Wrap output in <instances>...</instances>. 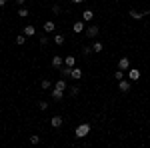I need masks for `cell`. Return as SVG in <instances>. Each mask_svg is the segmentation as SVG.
I'll use <instances>...</instances> for the list:
<instances>
[{"label": "cell", "mask_w": 150, "mask_h": 148, "mask_svg": "<svg viewBox=\"0 0 150 148\" xmlns=\"http://www.w3.org/2000/svg\"><path fill=\"white\" fill-rule=\"evenodd\" d=\"M50 96L54 100H62L64 98V90H58V88H50Z\"/></svg>", "instance_id": "8"}, {"label": "cell", "mask_w": 150, "mask_h": 148, "mask_svg": "<svg viewBox=\"0 0 150 148\" xmlns=\"http://www.w3.org/2000/svg\"><path fill=\"white\" fill-rule=\"evenodd\" d=\"M14 2H16L18 6H24V2H26V0H14Z\"/></svg>", "instance_id": "30"}, {"label": "cell", "mask_w": 150, "mask_h": 148, "mask_svg": "<svg viewBox=\"0 0 150 148\" xmlns=\"http://www.w3.org/2000/svg\"><path fill=\"white\" fill-rule=\"evenodd\" d=\"M28 14H30V12H28V8H24V6H20V8H18V16H20V18H28Z\"/></svg>", "instance_id": "20"}, {"label": "cell", "mask_w": 150, "mask_h": 148, "mask_svg": "<svg viewBox=\"0 0 150 148\" xmlns=\"http://www.w3.org/2000/svg\"><path fill=\"white\" fill-rule=\"evenodd\" d=\"M62 124H64V118H62V116H52V118H50V126H52V128H60Z\"/></svg>", "instance_id": "5"}, {"label": "cell", "mask_w": 150, "mask_h": 148, "mask_svg": "<svg viewBox=\"0 0 150 148\" xmlns=\"http://www.w3.org/2000/svg\"><path fill=\"white\" fill-rule=\"evenodd\" d=\"M24 34H26V36H34L36 34V28L32 26V24H26V26H24Z\"/></svg>", "instance_id": "15"}, {"label": "cell", "mask_w": 150, "mask_h": 148, "mask_svg": "<svg viewBox=\"0 0 150 148\" xmlns=\"http://www.w3.org/2000/svg\"><path fill=\"white\" fill-rule=\"evenodd\" d=\"M148 12H150V10H146V12H138V10H134V8H132V10L128 12V14H130V18H134V20H142V18H144Z\"/></svg>", "instance_id": "4"}, {"label": "cell", "mask_w": 150, "mask_h": 148, "mask_svg": "<svg viewBox=\"0 0 150 148\" xmlns=\"http://www.w3.org/2000/svg\"><path fill=\"white\" fill-rule=\"evenodd\" d=\"M118 90L120 92H128L130 90V80H118Z\"/></svg>", "instance_id": "7"}, {"label": "cell", "mask_w": 150, "mask_h": 148, "mask_svg": "<svg viewBox=\"0 0 150 148\" xmlns=\"http://www.w3.org/2000/svg\"><path fill=\"white\" fill-rule=\"evenodd\" d=\"M80 94V88L78 86H70V96H78Z\"/></svg>", "instance_id": "25"}, {"label": "cell", "mask_w": 150, "mask_h": 148, "mask_svg": "<svg viewBox=\"0 0 150 148\" xmlns=\"http://www.w3.org/2000/svg\"><path fill=\"white\" fill-rule=\"evenodd\" d=\"M114 78H116V80H122V78H124V70L116 68V72H114Z\"/></svg>", "instance_id": "24"}, {"label": "cell", "mask_w": 150, "mask_h": 148, "mask_svg": "<svg viewBox=\"0 0 150 148\" xmlns=\"http://www.w3.org/2000/svg\"><path fill=\"white\" fill-rule=\"evenodd\" d=\"M64 40H66V36H64V34H54V44L62 46V44H64Z\"/></svg>", "instance_id": "18"}, {"label": "cell", "mask_w": 150, "mask_h": 148, "mask_svg": "<svg viewBox=\"0 0 150 148\" xmlns=\"http://www.w3.org/2000/svg\"><path fill=\"white\" fill-rule=\"evenodd\" d=\"M38 38H40V44H42V46H46V44H48V36L42 34V36H38Z\"/></svg>", "instance_id": "29"}, {"label": "cell", "mask_w": 150, "mask_h": 148, "mask_svg": "<svg viewBox=\"0 0 150 148\" xmlns=\"http://www.w3.org/2000/svg\"><path fill=\"white\" fill-rule=\"evenodd\" d=\"M54 30H56V24L52 22V20L44 22V32H48V34H50V32H54Z\"/></svg>", "instance_id": "14"}, {"label": "cell", "mask_w": 150, "mask_h": 148, "mask_svg": "<svg viewBox=\"0 0 150 148\" xmlns=\"http://www.w3.org/2000/svg\"><path fill=\"white\" fill-rule=\"evenodd\" d=\"M92 18H94V12L92 10H88V8H86V10L82 12V20H84V22H90Z\"/></svg>", "instance_id": "12"}, {"label": "cell", "mask_w": 150, "mask_h": 148, "mask_svg": "<svg viewBox=\"0 0 150 148\" xmlns=\"http://www.w3.org/2000/svg\"><path fill=\"white\" fill-rule=\"evenodd\" d=\"M70 72H72L70 66H62V68H60V76H62V78H70Z\"/></svg>", "instance_id": "16"}, {"label": "cell", "mask_w": 150, "mask_h": 148, "mask_svg": "<svg viewBox=\"0 0 150 148\" xmlns=\"http://www.w3.org/2000/svg\"><path fill=\"white\" fill-rule=\"evenodd\" d=\"M14 42H16L18 46H22L24 42H26V34H24V32H22V34H18V36H16V40H14Z\"/></svg>", "instance_id": "21"}, {"label": "cell", "mask_w": 150, "mask_h": 148, "mask_svg": "<svg viewBox=\"0 0 150 148\" xmlns=\"http://www.w3.org/2000/svg\"><path fill=\"white\" fill-rule=\"evenodd\" d=\"M118 68L120 70H128L130 68V60H128V56H122L120 60H118Z\"/></svg>", "instance_id": "9"}, {"label": "cell", "mask_w": 150, "mask_h": 148, "mask_svg": "<svg viewBox=\"0 0 150 148\" xmlns=\"http://www.w3.org/2000/svg\"><path fill=\"white\" fill-rule=\"evenodd\" d=\"M138 78H140V70H136V68H128V80H130V82H136Z\"/></svg>", "instance_id": "6"}, {"label": "cell", "mask_w": 150, "mask_h": 148, "mask_svg": "<svg viewBox=\"0 0 150 148\" xmlns=\"http://www.w3.org/2000/svg\"><path fill=\"white\" fill-rule=\"evenodd\" d=\"M72 30H74L76 34H80L82 30H84V22H74V26H72Z\"/></svg>", "instance_id": "19"}, {"label": "cell", "mask_w": 150, "mask_h": 148, "mask_svg": "<svg viewBox=\"0 0 150 148\" xmlns=\"http://www.w3.org/2000/svg\"><path fill=\"white\" fill-rule=\"evenodd\" d=\"M38 108H40V110H48V102H44V100H38Z\"/></svg>", "instance_id": "28"}, {"label": "cell", "mask_w": 150, "mask_h": 148, "mask_svg": "<svg viewBox=\"0 0 150 148\" xmlns=\"http://www.w3.org/2000/svg\"><path fill=\"white\" fill-rule=\"evenodd\" d=\"M72 2H74V4H84L86 0H72Z\"/></svg>", "instance_id": "31"}, {"label": "cell", "mask_w": 150, "mask_h": 148, "mask_svg": "<svg viewBox=\"0 0 150 148\" xmlns=\"http://www.w3.org/2000/svg\"><path fill=\"white\" fill-rule=\"evenodd\" d=\"M98 32H100V26H98V24H92V26L86 28V38H96Z\"/></svg>", "instance_id": "2"}, {"label": "cell", "mask_w": 150, "mask_h": 148, "mask_svg": "<svg viewBox=\"0 0 150 148\" xmlns=\"http://www.w3.org/2000/svg\"><path fill=\"white\" fill-rule=\"evenodd\" d=\"M54 88H58V90H66V88H68V82H66V78H60L58 82H54Z\"/></svg>", "instance_id": "11"}, {"label": "cell", "mask_w": 150, "mask_h": 148, "mask_svg": "<svg viewBox=\"0 0 150 148\" xmlns=\"http://www.w3.org/2000/svg\"><path fill=\"white\" fill-rule=\"evenodd\" d=\"M50 10H52V14H54V16H58V14L62 12V8H60L58 4H52V6H50Z\"/></svg>", "instance_id": "23"}, {"label": "cell", "mask_w": 150, "mask_h": 148, "mask_svg": "<svg viewBox=\"0 0 150 148\" xmlns=\"http://www.w3.org/2000/svg\"><path fill=\"white\" fill-rule=\"evenodd\" d=\"M70 78H72V80H80L82 78V68L74 66V68H72V72H70Z\"/></svg>", "instance_id": "10"}, {"label": "cell", "mask_w": 150, "mask_h": 148, "mask_svg": "<svg viewBox=\"0 0 150 148\" xmlns=\"http://www.w3.org/2000/svg\"><path fill=\"white\" fill-rule=\"evenodd\" d=\"M94 50H92V46H84V48H82V54H84V56H88V54H92Z\"/></svg>", "instance_id": "26"}, {"label": "cell", "mask_w": 150, "mask_h": 148, "mask_svg": "<svg viewBox=\"0 0 150 148\" xmlns=\"http://www.w3.org/2000/svg\"><path fill=\"white\" fill-rule=\"evenodd\" d=\"M62 66H64V58H62V56H58V54H54V56H52V68L60 70Z\"/></svg>", "instance_id": "3"}, {"label": "cell", "mask_w": 150, "mask_h": 148, "mask_svg": "<svg viewBox=\"0 0 150 148\" xmlns=\"http://www.w3.org/2000/svg\"><path fill=\"white\" fill-rule=\"evenodd\" d=\"M0 6H6V0H0Z\"/></svg>", "instance_id": "32"}, {"label": "cell", "mask_w": 150, "mask_h": 148, "mask_svg": "<svg viewBox=\"0 0 150 148\" xmlns=\"http://www.w3.org/2000/svg\"><path fill=\"white\" fill-rule=\"evenodd\" d=\"M64 66H70V68H74V66H76V58L72 56V54H70V56H66V58H64Z\"/></svg>", "instance_id": "13"}, {"label": "cell", "mask_w": 150, "mask_h": 148, "mask_svg": "<svg viewBox=\"0 0 150 148\" xmlns=\"http://www.w3.org/2000/svg\"><path fill=\"white\" fill-rule=\"evenodd\" d=\"M52 86H54V84H52V82H50L48 78H44L42 82H40V88H42V90H50Z\"/></svg>", "instance_id": "17"}, {"label": "cell", "mask_w": 150, "mask_h": 148, "mask_svg": "<svg viewBox=\"0 0 150 148\" xmlns=\"http://www.w3.org/2000/svg\"><path fill=\"white\" fill-rule=\"evenodd\" d=\"M30 144H40V136L38 134H32L30 136Z\"/></svg>", "instance_id": "27"}, {"label": "cell", "mask_w": 150, "mask_h": 148, "mask_svg": "<svg viewBox=\"0 0 150 148\" xmlns=\"http://www.w3.org/2000/svg\"><path fill=\"white\" fill-rule=\"evenodd\" d=\"M90 134V124L88 122H82V124L76 126V130H74V136L76 138H86Z\"/></svg>", "instance_id": "1"}, {"label": "cell", "mask_w": 150, "mask_h": 148, "mask_svg": "<svg viewBox=\"0 0 150 148\" xmlns=\"http://www.w3.org/2000/svg\"><path fill=\"white\" fill-rule=\"evenodd\" d=\"M102 48H104V46H102V42H98V40H96V42L92 44V50L96 52V54H98V52H102Z\"/></svg>", "instance_id": "22"}]
</instances>
